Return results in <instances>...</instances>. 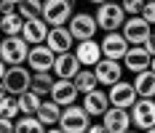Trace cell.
Listing matches in <instances>:
<instances>
[{"mask_svg":"<svg viewBox=\"0 0 155 133\" xmlns=\"http://www.w3.org/2000/svg\"><path fill=\"white\" fill-rule=\"evenodd\" d=\"M88 125H91V115L86 112V106H78V104L62 106V117H59L62 133H83L88 131Z\"/></svg>","mask_w":155,"mask_h":133,"instance_id":"obj_1","label":"cell"},{"mask_svg":"<svg viewBox=\"0 0 155 133\" xmlns=\"http://www.w3.org/2000/svg\"><path fill=\"white\" fill-rule=\"evenodd\" d=\"M96 24H99V30L104 32H112V30H120L126 21V11L120 3H112V0H104V3H99L96 5Z\"/></svg>","mask_w":155,"mask_h":133,"instance_id":"obj_2","label":"cell"},{"mask_svg":"<svg viewBox=\"0 0 155 133\" xmlns=\"http://www.w3.org/2000/svg\"><path fill=\"white\" fill-rule=\"evenodd\" d=\"M27 53H30V43L21 35H5L0 40V59L5 61L8 67L11 64H24Z\"/></svg>","mask_w":155,"mask_h":133,"instance_id":"obj_3","label":"cell"},{"mask_svg":"<svg viewBox=\"0 0 155 133\" xmlns=\"http://www.w3.org/2000/svg\"><path fill=\"white\" fill-rule=\"evenodd\" d=\"M120 32H123V37L128 40V45H144L147 37H150V32H153V24L142 14H134V16H128L123 21Z\"/></svg>","mask_w":155,"mask_h":133,"instance_id":"obj_4","label":"cell"},{"mask_svg":"<svg viewBox=\"0 0 155 133\" xmlns=\"http://www.w3.org/2000/svg\"><path fill=\"white\" fill-rule=\"evenodd\" d=\"M131 125L142 131H155V99L139 96L131 106Z\"/></svg>","mask_w":155,"mask_h":133,"instance_id":"obj_5","label":"cell"},{"mask_svg":"<svg viewBox=\"0 0 155 133\" xmlns=\"http://www.w3.org/2000/svg\"><path fill=\"white\" fill-rule=\"evenodd\" d=\"M30 83H32V69L30 67H24V64H11V67L5 69L3 85H5L8 93L19 96V93H24V90L30 88Z\"/></svg>","mask_w":155,"mask_h":133,"instance_id":"obj_6","label":"cell"},{"mask_svg":"<svg viewBox=\"0 0 155 133\" xmlns=\"http://www.w3.org/2000/svg\"><path fill=\"white\" fill-rule=\"evenodd\" d=\"M72 11V0H43V19L48 21V27H59L67 24Z\"/></svg>","mask_w":155,"mask_h":133,"instance_id":"obj_7","label":"cell"},{"mask_svg":"<svg viewBox=\"0 0 155 133\" xmlns=\"http://www.w3.org/2000/svg\"><path fill=\"white\" fill-rule=\"evenodd\" d=\"M94 72H96V80H99V85H112V83H118L120 77H123V64L120 59H107V56H102V59L94 64Z\"/></svg>","mask_w":155,"mask_h":133,"instance_id":"obj_8","label":"cell"},{"mask_svg":"<svg viewBox=\"0 0 155 133\" xmlns=\"http://www.w3.org/2000/svg\"><path fill=\"white\" fill-rule=\"evenodd\" d=\"M54 59H56V53H54L46 43H38V45H30V53H27V67H30L32 72H51Z\"/></svg>","mask_w":155,"mask_h":133,"instance_id":"obj_9","label":"cell"},{"mask_svg":"<svg viewBox=\"0 0 155 133\" xmlns=\"http://www.w3.org/2000/svg\"><path fill=\"white\" fill-rule=\"evenodd\" d=\"M67 24H70V32H72V37H75V40H88V37H94V35H96V30H99L96 16L86 14V11L72 14Z\"/></svg>","mask_w":155,"mask_h":133,"instance_id":"obj_10","label":"cell"},{"mask_svg":"<svg viewBox=\"0 0 155 133\" xmlns=\"http://www.w3.org/2000/svg\"><path fill=\"white\" fill-rule=\"evenodd\" d=\"M102 125H104L107 133H123L131 128V112L123 109V106H112L110 104L107 112L102 115Z\"/></svg>","mask_w":155,"mask_h":133,"instance_id":"obj_11","label":"cell"},{"mask_svg":"<svg viewBox=\"0 0 155 133\" xmlns=\"http://www.w3.org/2000/svg\"><path fill=\"white\" fill-rule=\"evenodd\" d=\"M107 96H110V104H112V106H123V109H131L134 101L139 99V93H137V88H134V83H123V80L112 83L110 90H107Z\"/></svg>","mask_w":155,"mask_h":133,"instance_id":"obj_12","label":"cell"},{"mask_svg":"<svg viewBox=\"0 0 155 133\" xmlns=\"http://www.w3.org/2000/svg\"><path fill=\"white\" fill-rule=\"evenodd\" d=\"M99 45H102V56H107V59H120L123 61L126 51H128V40L123 37V32H118V30L107 32Z\"/></svg>","mask_w":155,"mask_h":133,"instance_id":"obj_13","label":"cell"},{"mask_svg":"<svg viewBox=\"0 0 155 133\" xmlns=\"http://www.w3.org/2000/svg\"><path fill=\"white\" fill-rule=\"evenodd\" d=\"M78 93H80V90L75 88V83H72L70 77H56V80H54V85H51V93H48V96L59 104V106H70V104H75Z\"/></svg>","mask_w":155,"mask_h":133,"instance_id":"obj_14","label":"cell"},{"mask_svg":"<svg viewBox=\"0 0 155 133\" xmlns=\"http://www.w3.org/2000/svg\"><path fill=\"white\" fill-rule=\"evenodd\" d=\"M46 45L54 51V53H64V51H72V48H75V37H72L70 27L59 24V27H51V30H48Z\"/></svg>","mask_w":155,"mask_h":133,"instance_id":"obj_15","label":"cell"},{"mask_svg":"<svg viewBox=\"0 0 155 133\" xmlns=\"http://www.w3.org/2000/svg\"><path fill=\"white\" fill-rule=\"evenodd\" d=\"M150 59H153V53L144 45H128V51L123 56V69H128L134 74L142 72V69H150Z\"/></svg>","mask_w":155,"mask_h":133,"instance_id":"obj_16","label":"cell"},{"mask_svg":"<svg viewBox=\"0 0 155 133\" xmlns=\"http://www.w3.org/2000/svg\"><path fill=\"white\" fill-rule=\"evenodd\" d=\"M80 59L75 56V51H64V53H56V59H54V67H51V72L56 74V77H75L80 72Z\"/></svg>","mask_w":155,"mask_h":133,"instance_id":"obj_17","label":"cell"},{"mask_svg":"<svg viewBox=\"0 0 155 133\" xmlns=\"http://www.w3.org/2000/svg\"><path fill=\"white\" fill-rule=\"evenodd\" d=\"M21 37L27 40L30 45L46 43L48 37V21L43 16H35V19H24V27H21Z\"/></svg>","mask_w":155,"mask_h":133,"instance_id":"obj_18","label":"cell"},{"mask_svg":"<svg viewBox=\"0 0 155 133\" xmlns=\"http://www.w3.org/2000/svg\"><path fill=\"white\" fill-rule=\"evenodd\" d=\"M83 106H86V112H88L91 117H102V115L107 112V106H110L107 90L94 88V90H88V93H83Z\"/></svg>","mask_w":155,"mask_h":133,"instance_id":"obj_19","label":"cell"},{"mask_svg":"<svg viewBox=\"0 0 155 133\" xmlns=\"http://www.w3.org/2000/svg\"><path fill=\"white\" fill-rule=\"evenodd\" d=\"M75 56L80 59V64H83V67H94L96 61L102 59V45L96 43L94 37H88V40H78Z\"/></svg>","mask_w":155,"mask_h":133,"instance_id":"obj_20","label":"cell"},{"mask_svg":"<svg viewBox=\"0 0 155 133\" xmlns=\"http://www.w3.org/2000/svg\"><path fill=\"white\" fill-rule=\"evenodd\" d=\"M38 120L46 125V128H54V125H59V117H62V106L54 101V99H46V101H40V109L35 112Z\"/></svg>","mask_w":155,"mask_h":133,"instance_id":"obj_21","label":"cell"},{"mask_svg":"<svg viewBox=\"0 0 155 133\" xmlns=\"http://www.w3.org/2000/svg\"><path fill=\"white\" fill-rule=\"evenodd\" d=\"M134 88L139 96H150L155 99V72L153 69H142V72L134 74Z\"/></svg>","mask_w":155,"mask_h":133,"instance_id":"obj_22","label":"cell"},{"mask_svg":"<svg viewBox=\"0 0 155 133\" xmlns=\"http://www.w3.org/2000/svg\"><path fill=\"white\" fill-rule=\"evenodd\" d=\"M72 83H75V88L80 93H88L99 85V80H96V72H94V67H80V72L72 77Z\"/></svg>","mask_w":155,"mask_h":133,"instance_id":"obj_23","label":"cell"},{"mask_svg":"<svg viewBox=\"0 0 155 133\" xmlns=\"http://www.w3.org/2000/svg\"><path fill=\"white\" fill-rule=\"evenodd\" d=\"M16 99H19V109H21V115H35V112L40 109V101H43V96H38L32 88H27L24 93H19Z\"/></svg>","mask_w":155,"mask_h":133,"instance_id":"obj_24","label":"cell"},{"mask_svg":"<svg viewBox=\"0 0 155 133\" xmlns=\"http://www.w3.org/2000/svg\"><path fill=\"white\" fill-rule=\"evenodd\" d=\"M21 27H24V16L19 14V11L3 14V24H0L3 35H21Z\"/></svg>","mask_w":155,"mask_h":133,"instance_id":"obj_25","label":"cell"},{"mask_svg":"<svg viewBox=\"0 0 155 133\" xmlns=\"http://www.w3.org/2000/svg\"><path fill=\"white\" fill-rule=\"evenodd\" d=\"M51 85H54V74L51 72H32L30 88L35 90L38 96H48V93H51Z\"/></svg>","mask_w":155,"mask_h":133,"instance_id":"obj_26","label":"cell"},{"mask_svg":"<svg viewBox=\"0 0 155 133\" xmlns=\"http://www.w3.org/2000/svg\"><path fill=\"white\" fill-rule=\"evenodd\" d=\"M0 115L3 117H19L21 115V109H19V99H16L14 93H5L3 99H0Z\"/></svg>","mask_w":155,"mask_h":133,"instance_id":"obj_27","label":"cell"},{"mask_svg":"<svg viewBox=\"0 0 155 133\" xmlns=\"http://www.w3.org/2000/svg\"><path fill=\"white\" fill-rule=\"evenodd\" d=\"M16 11L24 16V19H35V16H43V0H21L16 5Z\"/></svg>","mask_w":155,"mask_h":133,"instance_id":"obj_28","label":"cell"},{"mask_svg":"<svg viewBox=\"0 0 155 133\" xmlns=\"http://www.w3.org/2000/svg\"><path fill=\"white\" fill-rule=\"evenodd\" d=\"M16 131L19 133H27V131H46V125L38 120V115H21L16 120Z\"/></svg>","mask_w":155,"mask_h":133,"instance_id":"obj_29","label":"cell"},{"mask_svg":"<svg viewBox=\"0 0 155 133\" xmlns=\"http://www.w3.org/2000/svg\"><path fill=\"white\" fill-rule=\"evenodd\" d=\"M120 5H123V11H126L128 16H134V14H139V11H142V5H144V0H123Z\"/></svg>","mask_w":155,"mask_h":133,"instance_id":"obj_30","label":"cell"},{"mask_svg":"<svg viewBox=\"0 0 155 133\" xmlns=\"http://www.w3.org/2000/svg\"><path fill=\"white\" fill-rule=\"evenodd\" d=\"M150 24H155V0H144V5H142V11H139Z\"/></svg>","mask_w":155,"mask_h":133,"instance_id":"obj_31","label":"cell"},{"mask_svg":"<svg viewBox=\"0 0 155 133\" xmlns=\"http://www.w3.org/2000/svg\"><path fill=\"white\" fill-rule=\"evenodd\" d=\"M11 131H16V122L11 117H3L0 115V133H11Z\"/></svg>","mask_w":155,"mask_h":133,"instance_id":"obj_32","label":"cell"},{"mask_svg":"<svg viewBox=\"0 0 155 133\" xmlns=\"http://www.w3.org/2000/svg\"><path fill=\"white\" fill-rule=\"evenodd\" d=\"M11 11H16V3H11V0H0V14H11Z\"/></svg>","mask_w":155,"mask_h":133,"instance_id":"obj_33","label":"cell"},{"mask_svg":"<svg viewBox=\"0 0 155 133\" xmlns=\"http://www.w3.org/2000/svg\"><path fill=\"white\" fill-rule=\"evenodd\" d=\"M144 48H147V51H150V53L155 56V32H150V37H147V43H144Z\"/></svg>","mask_w":155,"mask_h":133,"instance_id":"obj_34","label":"cell"},{"mask_svg":"<svg viewBox=\"0 0 155 133\" xmlns=\"http://www.w3.org/2000/svg\"><path fill=\"white\" fill-rule=\"evenodd\" d=\"M88 131H91V133H104V125L96 122V125H88Z\"/></svg>","mask_w":155,"mask_h":133,"instance_id":"obj_35","label":"cell"},{"mask_svg":"<svg viewBox=\"0 0 155 133\" xmlns=\"http://www.w3.org/2000/svg\"><path fill=\"white\" fill-rule=\"evenodd\" d=\"M5 69H8V64H5V61L0 59V80H3V77H5Z\"/></svg>","mask_w":155,"mask_h":133,"instance_id":"obj_36","label":"cell"},{"mask_svg":"<svg viewBox=\"0 0 155 133\" xmlns=\"http://www.w3.org/2000/svg\"><path fill=\"white\" fill-rule=\"evenodd\" d=\"M5 93H8V90H5V85H3V80H0V99H3Z\"/></svg>","mask_w":155,"mask_h":133,"instance_id":"obj_37","label":"cell"},{"mask_svg":"<svg viewBox=\"0 0 155 133\" xmlns=\"http://www.w3.org/2000/svg\"><path fill=\"white\" fill-rule=\"evenodd\" d=\"M150 69H153V72H155V56H153V59H150Z\"/></svg>","mask_w":155,"mask_h":133,"instance_id":"obj_38","label":"cell"},{"mask_svg":"<svg viewBox=\"0 0 155 133\" xmlns=\"http://www.w3.org/2000/svg\"><path fill=\"white\" fill-rule=\"evenodd\" d=\"M88 3H91V5H99V3H104V0H88Z\"/></svg>","mask_w":155,"mask_h":133,"instance_id":"obj_39","label":"cell"},{"mask_svg":"<svg viewBox=\"0 0 155 133\" xmlns=\"http://www.w3.org/2000/svg\"><path fill=\"white\" fill-rule=\"evenodd\" d=\"M11 3H16V5H19V3H21V0H11Z\"/></svg>","mask_w":155,"mask_h":133,"instance_id":"obj_40","label":"cell"},{"mask_svg":"<svg viewBox=\"0 0 155 133\" xmlns=\"http://www.w3.org/2000/svg\"><path fill=\"white\" fill-rule=\"evenodd\" d=\"M0 24H3V14H0Z\"/></svg>","mask_w":155,"mask_h":133,"instance_id":"obj_41","label":"cell"}]
</instances>
